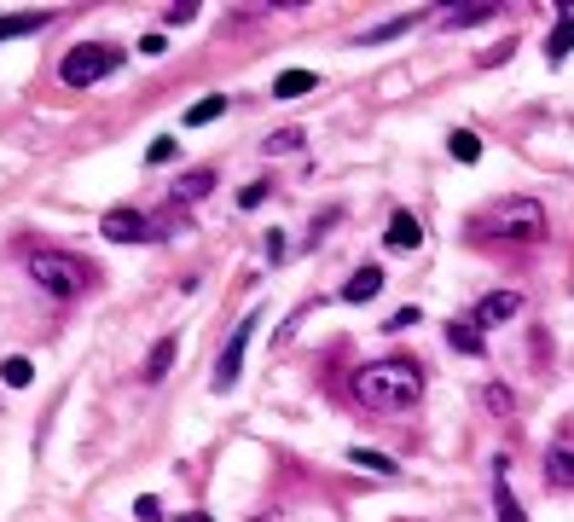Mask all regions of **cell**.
Instances as JSON below:
<instances>
[{"label":"cell","instance_id":"obj_15","mask_svg":"<svg viewBox=\"0 0 574 522\" xmlns=\"http://www.w3.org/2000/svg\"><path fill=\"white\" fill-rule=\"evenodd\" d=\"M313 87H319L313 70H284L279 82H273V99H302V93H313Z\"/></svg>","mask_w":574,"mask_h":522},{"label":"cell","instance_id":"obj_18","mask_svg":"<svg viewBox=\"0 0 574 522\" xmlns=\"http://www.w3.org/2000/svg\"><path fill=\"white\" fill-rule=\"evenodd\" d=\"M215 117H227V93H210V99H198L186 110V128H210Z\"/></svg>","mask_w":574,"mask_h":522},{"label":"cell","instance_id":"obj_19","mask_svg":"<svg viewBox=\"0 0 574 522\" xmlns=\"http://www.w3.org/2000/svg\"><path fill=\"white\" fill-rule=\"evenodd\" d=\"M210 186H215V174L210 169H191L180 186H174V203H198V198H210Z\"/></svg>","mask_w":574,"mask_h":522},{"label":"cell","instance_id":"obj_7","mask_svg":"<svg viewBox=\"0 0 574 522\" xmlns=\"http://www.w3.org/2000/svg\"><path fill=\"white\" fill-rule=\"evenodd\" d=\"M517 313H522V296L517 291H487L482 302H476L470 320L476 325H505V320H517Z\"/></svg>","mask_w":574,"mask_h":522},{"label":"cell","instance_id":"obj_24","mask_svg":"<svg viewBox=\"0 0 574 522\" xmlns=\"http://www.w3.org/2000/svg\"><path fill=\"white\" fill-rule=\"evenodd\" d=\"M174 151H180V146H174V139H151L146 163H151V169H163V163H174Z\"/></svg>","mask_w":574,"mask_h":522},{"label":"cell","instance_id":"obj_23","mask_svg":"<svg viewBox=\"0 0 574 522\" xmlns=\"http://www.w3.org/2000/svg\"><path fill=\"white\" fill-rule=\"evenodd\" d=\"M0 377H6V384H12V389H29V377H36V366H29V360H24V354H12V360H6V366H0Z\"/></svg>","mask_w":574,"mask_h":522},{"label":"cell","instance_id":"obj_4","mask_svg":"<svg viewBox=\"0 0 574 522\" xmlns=\"http://www.w3.org/2000/svg\"><path fill=\"white\" fill-rule=\"evenodd\" d=\"M117 65H122V46H110V41H82V46H70V53H64L58 76H64V87H93V82H105Z\"/></svg>","mask_w":574,"mask_h":522},{"label":"cell","instance_id":"obj_25","mask_svg":"<svg viewBox=\"0 0 574 522\" xmlns=\"http://www.w3.org/2000/svg\"><path fill=\"white\" fill-rule=\"evenodd\" d=\"M482 401H487V406H493V413H510V406H517V394H510V389H505V384H493V389H487V394H482Z\"/></svg>","mask_w":574,"mask_h":522},{"label":"cell","instance_id":"obj_8","mask_svg":"<svg viewBox=\"0 0 574 522\" xmlns=\"http://www.w3.org/2000/svg\"><path fill=\"white\" fill-rule=\"evenodd\" d=\"M546 487L574 494V441H557V447L546 453Z\"/></svg>","mask_w":574,"mask_h":522},{"label":"cell","instance_id":"obj_3","mask_svg":"<svg viewBox=\"0 0 574 522\" xmlns=\"http://www.w3.org/2000/svg\"><path fill=\"white\" fill-rule=\"evenodd\" d=\"M482 232L487 239H510V244H534L546 232V210L534 198H505L482 215Z\"/></svg>","mask_w":574,"mask_h":522},{"label":"cell","instance_id":"obj_21","mask_svg":"<svg viewBox=\"0 0 574 522\" xmlns=\"http://www.w3.org/2000/svg\"><path fill=\"white\" fill-rule=\"evenodd\" d=\"M446 151H453V157H458V163H476V157H482V139H476L470 128H458L453 139H446Z\"/></svg>","mask_w":574,"mask_h":522},{"label":"cell","instance_id":"obj_27","mask_svg":"<svg viewBox=\"0 0 574 522\" xmlns=\"http://www.w3.org/2000/svg\"><path fill=\"white\" fill-rule=\"evenodd\" d=\"M238 203H244V210H261V203H267V180L244 186V192H238Z\"/></svg>","mask_w":574,"mask_h":522},{"label":"cell","instance_id":"obj_33","mask_svg":"<svg viewBox=\"0 0 574 522\" xmlns=\"http://www.w3.org/2000/svg\"><path fill=\"white\" fill-rule=\"evenodd\" d=\"M250 522H273V517H250Z\"/></svg>","mask_w":574,"mask_h":522},{"label":"cell","instance_id":"obj_29","mask_svg":"<svg viewBox=\"0 0 574 522\" xmlns=\"http://www.w3.org/2000/svg\"><path fill=\"white\" fill-rule=\"evenodd\" d=\"M412 325H418V308H401V313H389V325H383V331H412Z\"/></svg>","mask_w":574,"mask_h":522},{"label":"cell","instance_id":"obj_13","mask_svg":"<svg viewBox=\"0 0 574 522\" xmlns=\"http://www.w3.org/2000/svg\"><path fill=\"white\" fill-rule=\"evenodd\" d=\"M446 348H453V354H482V325H476V320H453V325H446Z\"/></svg>","mask_w":574,"mask_h":522},{"label":"cell","instance_id":"obj_1","mask_svg":"<svg viewBox=\"0 0 574 522\" xmlns=\"http://www.w3.org/2000/svg\"><path fill=\"white\" fill-rule=\"evenodd\" d=\"M424 394V372L412 360H377V366L354 372V401L372 406V413H406Z\"/></svg>","mask_w":574,"mask_h":522},{"label":"cell","instance_id":"obj_31","mask_svg":"<svg viewBox=\"0 0 574 522\" xmlns=\"http://www.w3.org/2000/svg\"><path fill=\"white\" fill-rule=\"evenodd\" d=\"M139 53H146V58H163L169 41H163V36H146V41H139Z\"/></svg>","mask_w":574,"mask_h":522},{"label":"cell","instance_id":"obj_10","mask_svg":"<svg viewBox=\"0 0 574 522\" xmlns=\"http://www.w3.org/2000/svg\"><path fill=\"white\" fill-rule=\"evenodd\" d=\"M383 239H389V250H418V244H424L418 215H412V210H395V215H389V232H383Z\"/></svg>","mask_w":574,"mask_h":522},{"label":"cell","instance_id":"obj_2","mask_svg":"<svg viewBox=\"0 0 574 522\" xmlns=\"http://www.w3.org/2000/svg\"><path fill=\"white\" fill-rule=\"evenodd\" d=\"M29 279H36L46 296H58V302H76V296L93 284V267L76 261V256H64V250H41V256L29 261Z\"/></svg>","mask_w":574,"mask_h":522},{"label":"cell","instance_id":"obj_12","mask_svg":"<svg viewBox=\"0 0 574 522\" xmlns=\"http://www.w3.org/2000/svg\"><path fill=\"white\" fill-rule=\"evenodd\" d=\"M377 291H383V267H360V273L343 284V302H372Z\"/></svg>","mask_w":574,"mask_h":522},{"label":"cell","instance_id":"obj_22","mask_svg":"<svg viewBox=\"0 0 574 522\" xmlns=\"http://www.w3.org/2000/svg\"><path fill=\"white\" fill-rule=\"evenodd\" d=\"M412 29V18H389V24H377V29H365L360 36V46H377V41H395V36H406Z\"/></svg>","mask_w":574,"mask_h":522},{"label":"cell","instance_id":"obj_20","mask_svg":"<svg viewBox=\"0 0 574 522\" xmlns=\"http://www.w3.org/2000/svg\"><path fill=\"white\" fill-rule=\"evenodd\" d=\"M41 24H46V12H12V18H0V41H12V36H36Z\"/></svg>","mask_w":574,"mask_h":522},{"label":"cell","instance_id":"obj_11","mask_svg":"<svg viewBox=\"0 0 574 522\" xmlns=\"http://www.w3.org/2000/svg\"><path fill=\"white\" fill-rule=\"evenodd\" d=\"M569 53H574V12L557 6V29L546 36V58H551V65H563Z\"/></svg>","mask_w":574,"mask_h":522},{"label":"cell","instance_id":"obj_14","mask_svg":"<svg viewBox=\"0 0 574 522\" xmlns=\"http://www.w3.org/2000/svg\"><path fill=\"white\" fill-rule=\"evenodd\" d=\"M493 517H499V522H528V511H522L517 494L505 487V458H499V487H493Z\"/></svg>","mask_w":574,"mask_h":522},{"label":"cell","instance_id":"obj_17","mask_svg":"<svg viewBox=\"0 0 574 522\" xmlns=\"http://www.w3.org/2000/svg\"><path fill=\"white\" fill-rule=\"evenodd\" d=\"M348 465H360V470H372V476H395V458L389 453H377V447H348Z\"/></svg>","mask_w":574,"mask_h":522},{"label":"cell","instance_id":"obj_26","mask_svg":"<svg viewBox=\"0 0 574 522\" xmlns=\"http://www.w3.org/2000/svg\"><path fill=\"white\" fill-rule=\"evenodd\" d=\"M198 18V6H191V0H174V6L163 12V24H191Z\"/></svg>","mask_w":574,"mask_h":522},{"label":"cell","instance_id":"obj_5","mask_svg":"<svg viewBox=\"0 0 574 522\" xmlns=\"http://www.w3.org/2000/svg\"><path fill=\"white\" fill-rule=\"evenodd\" d=\"M255 325H261V320L250 313V320L232 331V343L220 348V360H215V389H220V394H227V389L238 384V372H244V348H250V337H255Z\"/></svg>","mask_w":574,"mask_h":522},{"label":"cell","instance_id":"obj_28","mask_svg":"<svg viewBox=\"0 0 574 522\" xmlns=\"http://www.w3.org/2000/svg\"><path fill=\"white\" fill-rule=\"evenodd\" d=\"M296 146H302V134H296V128H279L273 139H267V151H296Z\"/></svg>","mask_w":574,"mask_h":522},{"label":"cell","instance_id":"obj_32","mask_svg":"<svg viewBox=\"0 0 574 522\" xmlns=\"http://www.w3.org/2000/svg\"><path fill=\"white\" fill-rule=\"evenodd\" d=\"M186 522H210V517H203V511H198V517H186Z\"/></svg>","mask_w":574,"mask_h":522},{"label":"cell","instance_id":"obj_30","mask_svg":"<svg viewBox=\"0 0 574 522\" xmlns=\"http://www.w3.org/2000/svg\"><path fill=\"white\" fill-rule=\"evenodd\" d=\"M134 517H139V522H157V517H163V505L146 494V499H134Z\"/></svg>","mask_w":574,"mask_h":522},{"label":"cell","instance_id":"obj_9","mask_svg":"<svg viewBox=\"0 0 574 522\" xmlns=\"http://www.w3.org/2000/svg\"><path fill=\"white\" fill-rule=\"evenodd\" d=\"M487 18H499V0H482V6H446V12H436V24H441V29H470V24H487Z\"/></svg>","mask_w":574,"mask_h":522},{"label":"cell","instance_id":"obj_16","mask_svg":"<svg viewBox=\"0 0 574 522\" xmlns=\"http://www.w3.org/2000/svg\"><path fill=\"white\" fill-rule=\"evenodd\" d=\"M174 348H180V343H174V337H163V343H157L151 354H146V372H139L146 384H163V377H169V366H174Z\"/></svg>","mask_w":574,"mask_h":522},{"label":"cell","instance_id":"obj_6","mask_svg":"<svg viewBox=\"0 0 574 522\" xmlns=\"http://www.w3.org/2000/svg\"><path fill=\"white\" fill-rule=\"evenodd\" d=\"M99 232H105L110 244H139V239H157V232H151V220L139 215V210H110V215L99 220Z\"/></svg>","mask_w":574,"mask_h":522}]
</instances>
